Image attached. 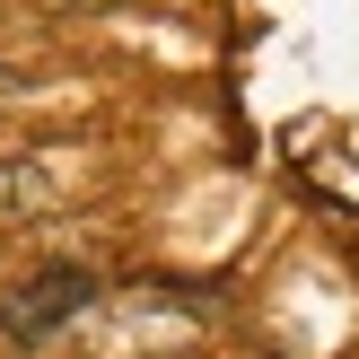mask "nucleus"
<instances>
[{"label":"nucleus","instance_id":"obj_1","mask_svg":"<svg viewBox=\"0 0 359 359\" xmlns=\"http://www.w3.org/2000/svg\"><path fill=\"white\" fill-rule=\"evenodd\" d=\"M79 307H97V280L70 272V263H53V272L18 280L9 298H0V333H18V342H44L53 325H70Z\"/></svg>","mask_w":359,"mask_h":359},{"label":"nucleus","instance_id":"obj_2","mask_svg":"<svg viewBox=\"0 0 359 359\" xmlns=\"http://www.w3.org/2000/svg\"><path fill=\"white\" fill-rule=\"evenodd\" d=\"M70 193V158L62 149H35V158H0V228L18 219H44L53 202Z\"/></svg>","mask_w":359,"mask_h":359},{"label":"nucleus","instance_id":"obj_3","mask_svg":"<svg viewBox=\"0 0 359 359\" xmlns=\"http://www.w3.org/2000/svg\"><path fill=\"white\" fill-rule=\"evenodd\" d=\"M18 97H27V79H18V70H0V114H9Z\"/></svg>","mask_w":359,"mask_h":359},{"label":"nucleus","instance_id":"obj_4","mask_svg":"<svg viewBox=\"0 0 359 359\" xmlns=\"http://www.w3.org/2000/svg\"><path fill=\"white\" fill-rule=\"evenodd\" d=\"M44 9H70V0H44Z\"/></svg>","mask_w":359,"mask_h":359}]
</instances>
